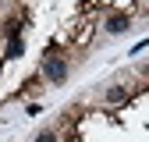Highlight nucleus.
<instances>
[{"label": "nucleus", "instance_id": "1", "mask_svg": "<svg viewBox=\"0 0 149 142\" xmlns=\"http://www.w3.org/2000/svg\"><path fill=\"white\" fill-rule=\"evenodd\" d=\"M43 75H46V82H53V85H61V82L68 78V61L57 57V46L46 50V57H43Z\"/></svg>", "mask_w": 149, "mask_h": 142}, {"label": "nucleus", "instance_id": "2", "mask_svg": "<svg viewBox=\"0 0 149 142\" xmlns=\"http://www.w3.org/2000/svg\"><path fill=\"white\" fill-rule=\"evenodd\" d=\"M128 25H132V18L128 14H114V18H107V32H128Z\"/></svg>", "mask_w": 149, "mask_h": 142}, {"label": "nucleus", "instance_id": "3", "mask_svg": "<svg viewBox=\"0 0 149 142\" xmlns=\"http://www.w3.org/2000/svg\"><path fill=\"white\" fill-rule=\"evenodd\" d=\"M128 100V89H121V85H114V89H107V103L110 106H121Z\"/></svg>", "mask_w": 149, "mask_h": 142}, {"label": "nucleus", "instance_id": "4", "mask_svg": "<svg viewBox=\"0 0 149 142\" xmlns=\"http://www.w3.org/2000/svg\"><path fill=\"white\" fill-rule=\"evenodd\" d=\"M22 50H25L22 36H11V39H7V50H4V57H22Z\"/></svg>", "mask_w": 149, "mask_h": 142}, {"label": "nucleus", "instance_id": "5", "mask_svg": "<svg viewBox=\"0 0 149 142\" xmlns=\"http://www.w3.org/2000/svg\"><path fill=\"white\" fill-rule=\"evenodd\" d=\"M36 142H57V135H53V132H39V135H36Z\"/></svg>", "mask_w": 149, "mask_h": 142}]
</instances>
